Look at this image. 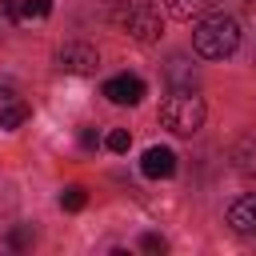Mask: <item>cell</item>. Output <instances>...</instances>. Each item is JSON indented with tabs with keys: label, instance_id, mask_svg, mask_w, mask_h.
<instances>
[{
	"label": "cell",
	"instance_id": "cell-1",
	"mask_svg": "<svg viewBox=\"0 0 256 256\" xmlns=\"http://www.w3.org/2000/svg\"><path fill=\"white\" fill-rule=\"evenodd\" d=\"M192 48L204 56V60H224L240 48V24L232 16H200L196 32H192Z\"/></svg>",
	"mask_w": 256,
	"mask_h": 256
},
{
	"label": "cell",
	"instance_id": "cell-2",
	"mask_svg": "<svg viewBox=\"0 0 256 256\" xmlns=\"http://www.w3.org/2000/svg\"><path fill=\"white\" fill-rule=\"evenodd\" d=\"M160 120L164 128H172L176 136H192L204 124V100L192 88H172V96L160 104Z\"/></svg>",
	"mask_w": 256,
	"mask_h": 256
},
{
	"label": "cell",
	"instance_id": "cell-3",
	"mask_svg": "<svg viewBox=\"0 0 256 256\" xmlns=\"http://www.w3.org/2000/svg\"><path fill=\"white\" fill-rule=\"evenodd\" d=\"M116 24H120L132 40L148 44V40H156V36H160L164 16H160V4H152V0H120Z\"/></svg>",
	"mask_w": 256,
	"mask_h": 256
},
{
	"label": "cell",
	"instance_id": "cell-4",
	"mask_svg": "<svg viewBox=\"0 0 256 256\" xmlns=\"http://www.w3.org/2000/svg\"><path fill=\"white\" fill-rule=\"evenodd\" d=\"M56 64H60L64 72H76V76H88V72H96V64H100V56H96V48H92V44H64V48L56 52Z\"/></svg>",
	"mask_w": 256,
	"mask_h": 256
},
{
	"label": "cell",
	"instance_id": "cell-5",
	"mask_svg": "<svg viewBox=\"0 0 256 256\" xmlns=\"http://www.w3.org/2000/svg\"><path fill=\"white\" fill-rule=\"evenodd\" d=\"M104 96L112 100V104H140V96H144V80L140 76H112L108 84H104Z\"/></svg>",
	"mask_w": 256,
	"mask_h": 256
},
{
	"label": "cell",
	"instance_id": "cell-6",
	"mask_svg": "<svg viewBox=\"0 0 256 256\" xmlns=\"http://www.w3.org/2000/svg\"><path fill=\"white\" fill-rule=\"evenodd\" d=\"M228 224H232L236 236H256V192L252 196H240L228 208Z\"/></svg>",
	"mask_w": 256,
	"mask_h": 256
},
{
	"label": "cell",
	"instance_id": "cell-7",
	"mask_svg": "<svg viewBox=\"0 0 256 256\" xmlns=\"http://www.w3.org/2000/svg\"><path fill=\"white\" fill-rule=\"evenodd\" d=\"M140 172L144 176H152V180H164V176H172L176 172V152L172 148H148L144 152V160H140Z\"/></svg>",
	"mask_w": 256,
	"mask_h": 256
},
{
	"label": "cell",
	"instance_id": "cell-8",
	"mask_svg": "<svg viewBox=\"0 0 256 256\" xmlns=\"http://www.w3.org/2000/svg\"><path fill=\"white\" fill-rule=\"evenodd\" d=\"M216 8V0H168V12L176 20H200Z\"/></svg>",
	"mask_w": 256,
	"mask_h": 256
},
{
	"label": "cell",
	"instance_id": "cell-9",
	"mask_svg": "<svg viewBox=\"0 0 256 256\" xmlns=\"http://www.w3.org/2000/svg\"><path fill=\"white\" fill-rule=\"evenodd\" d=\"M168 80H172L176 88H192V84H196V68H192L188 60L172 56V60H168Z\"/></svg>",
	"mask_w": 256,
	"mask_h": 256
},
{
	"label": "cell",
	"instance_id": "cell-10",
	"mask_svg": "<svg viewBox=\"0 0 256 256\" xmlns=\"http://www.w3.org/2000/svg\"><path fill=\"white\" fill-rule=\"evenodd\" d=\"M24 120H28V104L12 100V104H4V108H0V128H20Z\"/></svg>",
	"mask_w": 256,
	"mask_h": 256
},
{
	"label": "cell",
	"instance_id": "cell-11",
	"mask_svg": "<svg viewBox=\"0 0 256 256\" xmlns=\"http://www.w3.org/2000/svg\"><path fill=\"white\" fill-rule=\"evenodd\" d=\"M84 204H88V192H84L80 184H72V188L60 192V208H64V212H80Z\"/></svg>",
	"mask_w": 256,
	"mask_h": 256
},
{
	"label": "cell",
	"instance_id": "cell-12",
	"mask_svg": "<svg viewBox=\"0 0 256 256\" xmlns=\"http://www.w3.org/2000/svg\"><path fill=\"white\" fill-rule=\"evenodd\" d=\"M52 12V0H20V20H44Z\"/></svg>",
	"mask_w": 256,
	"mask_h": 256
},
{
	"label": "cell",
	"instance_id": "cell-13",
	"mask_svg": "<svg viewBox=\"0 0 256 256\" xmlns=\"http://www.w3.org/2000/svg\"><path fill=\"white\" fill-rule=\"evenodd\" d=\"M104 148H108V152H128V148H132V136H128L124 128H112V132L104 136Z\"/></svg>",
	"mask_w": 256,
	"mask_h": 256
},
{
	"label": "cell",
	"instance_id": "cell-14",
	"mask_svg": "<svg viewBox=\"0 0 256 256\" xmlns=\"http://www.w3.org/2000/svg\"><path fill=\"white\" fill-rule=\"evenodd\" d=\"M32 244V228H16L12 232V248H28Z\"/></svg>",
	"mask_w": 256,
	"mask_h": 256
},
{
	"label": "cell",
	"instance_id": "cell-15",
	"mask_svg": "<svg viewBox=\"0 0 256 256\" xmlns=\"http://www.w3.org/2000/svg\"><path fill=\"white\" fill-rule=\"evenodd\" d=\"M96 144H100L96 128H80V148H96Z\"/></svg>",
	"mask_w": 256,
	"mask_h": 256
},
{
	"label": "cell",
	"instance_id": "cell-16",
	"mask_svg": "<svg viewBox=\"0 0 256 256\" xmlns=\"http://www.w3.org/2000/svg\"><path fill=\"white\" fill-rule=\"evenodd\" d=\"M164 236H144V252H164Z\"/></svg>",
	"mask_w": 256,
	"mask_h": 256
},
{
	"label": "cell",
	"instance_id": "cell-17",
	"mask_svg": "<svg viewBox=\"0 0 256 256\" xmlns=\"http://www.w3.org/2000/svg\"><path fill=\"white\" fill-rule=\"evenodd\" d=\"M112 4H120V0H112Z\"/></svg>",
	"mask_w": 256,
	"mask_h": 256
}]
</instances>
